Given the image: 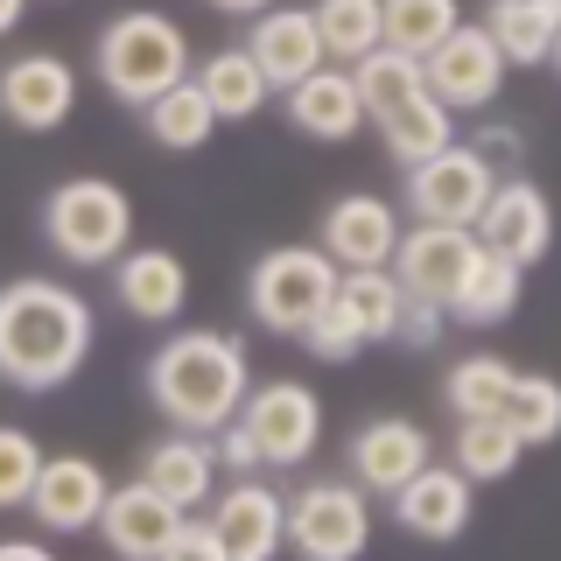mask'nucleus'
Masks as SVG:
<instances>
[{"mask_svg":"<svg viewBox=\"0 0 561 561\" xmlns=\"http://www.w3.org/2000/svg\"><path fill=\"white\" fill-rule=\"evenodd\" d=\"M99 316L70 280H8L0 288V386L57 393L84 373Z\"/></svg>","mask_w":561,"mask_h":561,"instance_id":"obj_1","label":"nucleus"},{"mask_svg":"<svg viewBox=\"0 0 561 561\" xmlns=\"http://www.w3.org/2000/svg\"><path fill=\"white\" fill-rule=\"evenodd\" d=\"M245 386H253V358L232 330H183L148 358V393L169 414V428H225L239 414Z\"/></svg>","mask_w":561,"mask_h":561,"instance_id":"obj_2","label":"nucleus"},{"mask_svg":"<svg viewBox=\"0 0 561 561\" xmlns=\"http://www.w3.org/2000/svg\"><path fill=\"white\" fill-rule=\"evenodd\" d=\"M197 57H190V35L169 22V14L154 8H127L113 14V22L99 28V84L113 92L119 105H148L154 92H169V84H183Z\"/></svg>","mask_w":561,"mask_h":561,"instance_id":"obj_3","label":"nucleus"},{"mask_svg":"<svg viewBox=\"0 0 561 561\" xmlns=\"http://www.w3.org/2000/svg\"><path fill=\"white\" fill-rule=\"evenodd\" d=\"M43 239L70 267H113L134 245V197L105 175H70L43 204Z\"/></svg>","mask_w":561,"mask_h":561,"instance_id":"obj_4","label":"nucleus"},{"mask_svg":"<svg viewBox=\"0 0 561 561\" xmlns=\"http://www.w3.org/2000/svg\"><path fill=\"white\" fill-rule=\"evenodd\" d=\"M337 295V260L323 245H274L245 274V309L274 337H302V323Z\"/></svg>","mask_w":561,"mask_h":561,"instance_id":"obj_5","label":"nucleus"},{"mask_svg":"<svg viewBox=\"0 0 561 561\" xmlns=\"http://www.w3.org/2000/svg\"><path fill=\"white\" fill-rule=\"evenodd\" d=\"M288 548L302 561H358L373 548V491L358 478H316L288 499Z\"/></svg>","mask_w":561,"mask_h":561,"instance_id":"obj_6","label":"nucleus"},{"mask_svg":"<svg viewBox=\"0 0 561 561\" xmlns=\"http://www.w3.org/2000/svg\"><path fill=\"white\" fill-rule=\"evenodd\" d=\"M239 421L253 428L260 463H274V470H302L316 456V443H323V400H316V386H302V379L245 386Z\"/></svg>","mask_w":561,"mask_h":561,"instance_id":"obj_7","label":"nucleus"},{"mask_svg":"<svg viewBox=\"0 0 561 561\" xmlns=\"http://www.w3.org/2000/svg\"><path fill=\"white\" fill-rule=\"evenodd\" d=\"M491 183H499V169H491L470 140H449V148L408 162V210L421 225H470L484 210Z\"/></svg>","mask_w":561,"mask_h":561,"instance_id":"obj_8","label":"nucleus"},{"mask_svg":"<svg viewBox=\"0 0 561 561\" xmlns=\"http://www.w3.org/2000/svg\"><path fill=\"white\" fill-rule=\"evenodd\" d=\"M421 70H428V92L443 99L449 113H484L505 84V49L484 22H456L443 43L421 57Z\"/></svg>","mask_w":561,"mask_h":561,"instance_id":"obj_9","label":"nucleus"},{"mask_svg":"<svg viewBox=\"0 0 561 561\" xmlns=\"http://www.w3.org/2000/svg\"><path fill=\"white\" fill-rule=\"evenodd\" d=\"M470 232H478V245H491V253L534 267V260L554 253V204H548V190L526 183V175H499L484 210L470 218Z\"/></svg>","mask_w":561,"mask_h":561,"instance_id":"obj_10","label":"nucleus"},{"mask_svg":"<svg viewBox=\"0 0 561 561\" xmlns=\"http://www.w3.org/2000/svg\"><path fill=\"white\" fill-rule=\"evenodd\" d=\"M105 470L92 463V456H43V470H35L28 484V505L22 513H35V526L49 534H99V513H105Z\"/></svg>","mask_w":561,"mask_h":561,"instance_id":"obj_11","label":"nucleus"},{"mask_svg":"<svg viewBox=\"0 0 561 561\" xmlns=\"http://www.w3.org/2000/svg\"><path fill=\"white\" fill-rule=\"evenodd\" d=\"M70 113H78V70L64 57L28 49V57L0 64V119H14L22 134H57Z\"/></svg>","mask_w":561,"mask_h":561,"instance_id":"obj_12","label":"nucleus"},{"mask_svg":"<svg viewBox=\"0 0 561 561\" xmlns=\"http://www.w3.org/2000/svg\"><path fill=\"white\" fill-rule=\"evenodd\" d=\"M204 519H210V534H218L225 561H267V554H280V540H288V499L260 478L225 484V499L210 505Z\"/></svg>","mask_w":561,"mask_h":561,"instance_id":"obj_13","label":"nucleus"},{"mask_svg":"<svg viewBox=\"0 0 561 561\" xmlns=\"http://www.w3.org/2000/svg\"><path fill=\"white\" fill-rule=\"evenodd\" d=\"M344 463H351V478L373 491V499H393V491L408 484L421 463H435V443H428V428H421V421L379 414V421H365V428L344 443Z\"/></svg>","mask_w":561,"mask_h":561,"instance_id":"obj_14","label":"nucleus"},{"mask_svg":"<svg viewBox=\"0 0 561 561\" xmlns=\"http://www.w3.org/2000/svg\"><path fill=\"white\" fill-rule=\"evenodd\" d=\"M478 260V232L470 225H408L400 232V245H393V280L408 295H428V302H449L456 295V280H463V267Z\"/></svg>","mask_w":561,"mask_h":561,"instance_id":"obj_15","label":"nucleus"},{"mask_svg":"<svg viewBox=\"0 0 561 561\" xmlns=\"http://www.w3.org/2000/svg\"><path fill=\"white\" fill-rule=\"evenodd\" d=\"M478 519V484L456 463H421L408 484L393 491V526L414 540H456Z\"/></svg>","mask_w":561,"mask_h":561,"instance_id":"obj_16","label":"nucleus"},{"mask_svg":"<svg viewBox=\"0 0 561 561\" xmlns=\"http://www.w3.org/2000/svg\"><path fill=\"white\" fill-rule=\"evenodd\" d=\"M175 526H183V505L162 499V491H154L148 478L105 491L99 534H105V548H113V554H127V561H162V554H169V540H175Z\"/></svg>","mask_w":561,"mask_h":561,"instance_id":"obj_17","label":"nucleus"},{"mask_svg":"<svg viewBox=\"0 0 561 561\" xmlns=\"http://www.w3.org/2000/svg\"><path fill=\"white\" fill-rule=\"evenodd\" d=\"M113 302L134 316V323H175L190 302V267L169 253V245H127L113 260Z\"/></svg>","mask_w":561,"mask_h":561,"instance_id":"obj_18","label":"nucleus"},{"mask_svg":"<svg viewBox=\"0 0 561 561\" xmlns=\"http://www.w3.org/2000/svg\"><path fill=\"white\" fill-rule=\"evenodd\" d=\"M323 245L337 267H386L393 260V245H400V218H393V204L373 197V190H351V197H337L323 210Z\"/></svg>","mask_w":561,"mask_h":561,"instance_id":"obj_19","label":"nucleus"},{"mask_svg":"<svg viewBox=\"0 0 561 561\" xmlns=\"http://www.w3.org/2000/svg\"><path fill=\"white\" fill-rule=\"evenodd\" d=\"M245 49H253V64H260V70H267L274 92H288V84H302L316 64H330L309 8H260V14H253V28H245Z\"/></svg>","mask_w":561,"mask_h":561,"instance_id":"obj_20","label":"nucleus"},{"mask_svg":"<svg viewBox=\"0 0 561 561\" xmlns=\"http://www.w3.org/2000/svg\"><path fill=\"white\" fill-rule=\"evenodd\" d=\"M288 119L302 127L309 140H351L365 127V99H358V78L351 64H316L302 84H288Z\"/></svg>","mask_w":561,"mask_h":561,"instance_id":"obj_21","label":"nucleus"},{"mask_svg":"<svg viewBox=\"0 0 561 561\" xmlns=\"http://www.w3.org/2000/svg\"><path fill=\"white\" fill-rule=\"evenodd\" d=\"M140 478L162 491V499H175L183 513H197V505H210V484H218V449L197 428H169L162 443L140 456Z\"/></svg>","mask_w":561,"mask_h":561,"instance_id":"obj_22","label":"nucleus"},{"mask_svg":"<svg viewBox=\"0 0 561 561\" xmlns=\"http://www.w3.org/2000/svg\"><path fill=\"white\" fill-rule=\"evenodd\" d=\"M519 288H526V267H519V260L478 245V260L463 267V280H456V295H449L443 309L456 316V323H470V330H491V323H505V316L519 309Z\"/></svg>","mask_w":561,"mask_h":561,"instance_id":"obj_23","label":"nucleus"},{"mask_svg":"<svg viewBox=\"0 0 561 561\" xmlns=\"http://www.w3.org/2000/svg\"><path fill=\"white\" fill-rule=\"evenodd\" d=\"M190 78L204 84V99H210V113L218 119H253V113H267V99H274V84H267V70L253 64V49H218V57H204Z\"/></svg>","mask_w":561,"mask_h":561,"instance_id":"obj_24","label":"nucleus"},{"mask_svg":"<svg viewBox=\"0 0 561 561\" xmlns=\"http://www.w3.org/2000/svg\"><path fill=\"white\" fill-rule=\"evenodd\" d=\"M526 443L513 435V421L505 414H463L456 421V443H449V463L463 470L470 484H491V478H513L519 470Z\"/></svg>","mask_w":561,"mask_h":561,"instance_id":"obj_25","label":"nucleus"},{"mask_svg":"<svg viewBox=\"0 0 561 561\" xmlns=\"http://www.w3.org/2000/svg\"><path fill=\"white\" fill-rule=\"evenodd\" d=\"M140 119H148V134L162 140L169 154H197L204 140L218 134V113H210V99H204L197 78H183V84H169V92H154L148 105H140Z\"/></svg>","mask_w":561,"mask_h":561,"instance_id":"obj_26","label":"nucleus"},{"mask_svg":"<svg viewBox=\"0 0 561 561\" xmlns=\"http://www.w3.org/2000/svg\"><path fill=\"white\" fill-rule=\"evenodd\" d=\"M484 28L499 35L505 64H548V49L561 35V0H491Z\"/></svg>","mask_w":561,"mask_h":561,"instance_id":"obj_27","label":"nucleus"},{"mask_svg":"<svg viewBox=\"0 0 561 561\" xmlns=\"http://www.w3.org/2000/svg\"><path fill=\"white\" fill-rule=\"evenodd\" d=\"M373 127H379V140H386V154L408 169V162H421V154L449 148V140H456V113H449L435 92H421V99H408V105H393V113H379Z\"/></svg>","mask_w":561,"mask_h":561,"instance_id":"obj_28","label":"nucleus"},{"mask_svg":"<svg viewBox=\"0 0 561 561\" xmlns=\"http://www.w3.org/2000/svg\"><path fill=\"white\" fill-rule=\"evenodd\" d=\"M351 78H358V99H365V127H373L379 113H393V105H408L428 92V70H421V57H408V49L379 43L365 49L358 64H351Z\"/></svg>","mask_w":561,"mask_h":561,"instance_id":"obj_29","label":"nucleus"},{"mask_svg":"<svg viewBox=\"0 0 561 561\" xmlns=\"http://www.w3.org/2000/svg\"><path fill=\"white\" fill-rule=\"evenodd\" d=\"M400 280L393 267H337V302L351 309L365 344H393V323H400Z\"/></svg>","mask_w":561,"mask_h":561,"instance_id":"obj_30","label":"nucleus"},{"mask_svg":"<svg viewBox=\"0 0 561 561\" xmlns=\"http://www.w3.org/2000/svg\"><path fill=\"white\" fill-rule=\"evenodd\" d=\"M513 379H519V365H505L499 351H470V358L449 365L443 400H449L456 421H463V414H505V393H513Z\"/></svg>","mask_w":561,"mask_h":561,"instance_id":"obj_31","label":"nucleus"},{"mask_svg":"<svg viewBox=\"0 0 561 561\" xmlns=\"http://www.w3.org/2000/svg\"><path fill=\"white\" fill-rule=\"evenodd\" d=\"M309 14H316V35H323V57H337V64H358L365 49L386 43L379 0H316Z\"/></svg>","mask_w":561,"mask_h":561,"instance_id":"obj_32","label":"nucleus"},{"mask_svg":"<svg viewBox=\"0 0 561 561\" xmlns=\"http://www.w3.org/2000/svg\"><path fill=\"white\" fill-rule=\"evenodd\" d=\"M463 22V8L456 0H379V28L393 49H408V57H428L443 35Z\"/></svg>","mask_w":561,"mask_h":561,"instance_id":"obj_33","label":"nucleus"},{"mask_svg":"<svg viewBox=\"0 0 561 561\" xmlns=\"http://www.w3.org/2000/svg\"><path fill=\"white\" fill-rule=\"evenodd\" d=\"M505 421H513V435L526 449L554 443L561 435V379L554 373H519L513 393H505Z\"/></svg>","mask_w":561,"mask_h":561,"instance_id":"obj_34","label":"nucleus"},{"mask_svg":"<svg viewBox=\"0 0 561 561\" xmlns=\"http://www.w3.org/2000/svg\"><path fill=\"white\" fill-rule=\"evenodd\" d=\"M295 344H302L309 358H323V365H351V358H358V351H365L358 323H351V309L337 302V295H330V302L309 316V323H302V337H295Z\"/></svg>","mask_w":561,"mask_h":561,"instance_id":"obj_35","label":"nucleus"},{"mask_svg":"<svg viewBox=\"0 0 561 561\" xmlns=\"http://www.w3.org/2000/svg\"><path fill=\"white\" fill-rule=\"evenodd\" d=\"M35 470H43V443H35L28 428H14V421H0V513L28 505Z\"/></svg>","mask_w":561,"mask_h":561,"instance_id":"obj_36","label":"nucleus"},{"mask_svg":"<svg viewBox=\"0 0 561 561\" xmlns=\"http://www.w3.org/2000/svg\"><path fill=\"white\" fill-rule=\"evenodd\" d=\"M443 323H449V309H443V302H428V295H400L393 344H408V351H428L435 337H443Z\"/></svg>","mask_w":561,"mask_h":561,"instance_id":"obj_37","label":"nucleus"},{"mask_svg":"<svg viewBox=\"0 0 561 561\" xmlns=\"http://www.w3.org/2000/svg\"><path fill=\"white\" fill-rule=\"evenodd\" d=\"M210 449H218V463L232 470V478H253L260 470V443H253V428H245L239 414L225 421V428H210Z\"/></svg>","mask_w":561,"mask_h":561,"instance_id":"obj_38","label":"nucleus"},{"mask_svg":"<svg viewBox=\"0 0 561 561\" xmlns=\"http://www.w3.org/2000/svg\"><path fill=\"white\" fill-rule=\"evenodd\" d=\"M162 561H225V554H218V534H210V519H190V513H183V526H175V540H169Z\"/></svg>","mask_w":561,"mask_h":561,"instance_id":"obj_39","label":"nucleus"},{"mask_svg":"<svg viewBox=\"0 0 561 561\" xmlns=\"http://www.w3.org/2000/svg\"><path fill=\"white\" fill-rule=\"evenodd\" d=\"M470 148H478L491 169H513L519 154H526V134H519V127H484L478 140H470Z\"/></svg>","mask_w":561,"mask_h":561,"instance_id":"obj_40","label":"nucleus"},{"mask_svg":"<svg viewBox=\"0 0 561 561\" xmlns=\"http://www.w3.org/2000/svg\"><path fill=\"white\" fill-rule=\"evenodd\" d=\"M49 548H43V534L35 540H0V561H43Z\"/></svg>","mask_w":561,"mask_h":561,"instance_id":"obj_41","label":"nucleus"},{"mask_svg":"<svg viewBox=\"0 0 561 561\" xmlns=\"http://www.w3.org/2000/svg\"><path fill=\"white\" fill-rule=\"evenodd\" d=\"M204 8H218V14H245V22H253L260 8H274V0H204Z\"/></svg>","mask_w":561,"mask_h":561,"instance_id":"obj_42","label":"nucleus"},{"mask_svg":"<svg viewBox=\"0 0 561 561\" xmlns=\"http://www.w3.org/2000/svg\"><path fill=\"white\" fill-rule=\"evenodd\" d=\"M22 14H28V0H0V35L22 28Z\"/></svg>","mask_w":561,"mask_h":561,"instance_id":"obj_43","label":"nucleus"},{"mask_svg":"<svg viewBox=\"0 0 561 561\" xmlns=\"http://www.w3.org/2000/svg\"><path fill=\"white\" fill-rule=\"evenodd\" d=\"M548 64H554V70H561V35H554V49H548Z\"/></svg>","mask_w":561,"mask_h":561,"instance_id":"obj_44","label":"nucleus"}]
</instances>
